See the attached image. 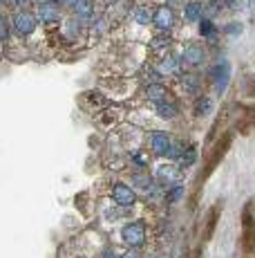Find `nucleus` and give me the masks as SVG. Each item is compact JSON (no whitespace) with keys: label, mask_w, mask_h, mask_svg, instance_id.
Segmentation results:
<instances>
[{"label":"nucleus","mask_w":255,"mask_h":258,"mask_svg":"<svg viewBox=\"0 0 255 258\" xmlns=\"http://www.w3.org/2000/svg\"><path fill=\"white\" fill-rule=\"evenodd\" d=\"M206 61V52L202 45H188L183 52V63L186 65H202Z\"/></svg>","instance_id":"9d476101"},{"label":"nucleus","mask_w":255,"mask_h":258,"mask_svg":"<svg viewBox=\"0 0 255 258\" xmlns=\"http://www.w3.org/2000/svg\"><path fill=\"white\" fill-rule=\"evenodd\" d=\"M123 258H141V254L135 252V249H130V252H125V254H123Z\"/></svg>","instance_id":"cd10ccee"},{"label":"nucleus","mask_w":255,"mask_h":258,"mask_svg":"<svg viewBox=\"0 0 255 258\" xmlns=\"http://www.w3.org/2000/svg\"><path fill=\"white\" fill-rule=\"evenodd\" d=\"M183 88H186V92L195 94L199 90V79L193 77V74H188V77H183Z\"/></svg>","instance_id":"aec40b11"},{"label":"nucleus","mask_w":255,"mask_h":258,"mask_svg":"<svg viewBox=\"0 0 255 258\" xmlns=\"http://www.w3.org/2000/svg\"><path fill=\"white\" fill-rule=\"evenodd\" d=\"M253 200H249L242 211V252H244V258H251L255 254V215H253Z\"/></svg>","instance_id":"f257e3e1"},{"label":"nucleus","mask_w":255,"mask_h":258,"mask_svg":"<svg viewBox=\"0 0 255 258\" xmlns=\"http://www.w3.org/2000/svg\"><path fill=\"white\" fill-rule=\"evenodd\" d=\"M7 36H9V25H7V18L0 14V43H5Z\"/></svg>","instance_id":"4be33fe9"},{"label":"nucleus","mask_w":255,"mask_h":258,"mask_svg":"<svg viewBox=\"0 0 255 258\" xmlns=\"http://www.w3.org/2000/svg\"><path fill=\"white\" fill-rule=\"evenodd\" d=\"M175 68H177V59H175V56H168V59L161 61V70H164V72H173Z\"/></svg>","instance_id":"5701e85b"},{"label":"nucleus","mask_w":255,"mask_h":258,"mask_svg":"<svg viewBox=\"0 0 255 258\" xmlns=\"http://www.w3.org/2000/svg\"><path fill=\"white\" fill-rule=\"evenodd\" d=\"M211 99L208 97H199L197 99V103H195V115H206L208 110H211Z\"/></svg>","instance_id":"412c9836"},{"label":"nucleus","mask_w":255,"mask_h":258,"mask_svg":"<svg viewBox=\"0 0 255 258\" xmlns=\"http://www.w3.org/2000/svg\"><path fill=\"white\" fill-rule=\"evenodd\" d=\"M121 238H123L125 245L130 247H139V245L146 243V227L141 222H130L121 229Z\"/></svg>","instance_id":"20e7f679"},{"label":"nucleus","mask_w":255,"mask_h":258,"mask_svg":"<svg viewBox=\"0 0 255 258\" xmlns=\"http://www.w3.org/2000/svg\"><path fill=\"white\" fill-rule=\"evenodd\" d=\"M11 5H16V7H27L29 0H11Z\"/></svg>","instance_id":"c85d7f7f"},{"label":"nucleus","mask_w":255,"mask_h":258,"mask_svg":"<svg viewBox=\"0 0 255 258\" xmlns=\"http://www.w3.org/2000/svg\"><path fill=\"white\" fill-rule=\"evenodd\" d=\"M56 2H61V0H43V5H56Z\"/></svg>","instance_id":"7c9ffc66"},{"label":"nucleus","mask_w":255,"mask_h":258,"mask_svg":"<svg viewBox=\"0 0 255 258\" xmlns=\"http://www.w3.org/2000/svg\"><path fill=\"white\" fill-rule=\"evenodd\" d=\"M182 186H179V184H175V189L173 191H170V195H168V202H175V200H179V195H182Z\"/></svg>","instance_id":"393cba45"},{"label":"nucleus","mask_w":255,"mask_h":258,"mask_svg":"<svg viewBox=\"0 0 255 258\" xmlns=\"http://www.w3.org/2000/svg\"><path fill=\"white\" fill-rule=\"evenodd\" d=\"M183 16H186L188 23L199 20V16H202V5H199V2H188V5L183 7Z\"/></svg>","instance_id":"dca6fc26"},{"label":"nucleus","mask_w":255,"mask_h":258,"mask_svg":"<svg viewBox=\"0 0 255 258\" xmlns=\"http://www.w3.org/2000/svg\"><path fill=\"white\" fill-rule=\"evenodd\" d=\"M146 97H148L150 101L161 103V101H166L168 92H166V88H164V86H159V83H150L148 88H146Z\"/></svg>","instance_id":"f8f14e48"},{"label":"nucleus","mask_w":255,"mask_h":258,"mask_svg":"<svg viewBox=\"0 0 255 258\" xmlns=\"http://www.w3.org/2000/svg\"><path fill=\"white\" fill-rule=\"evenodd\" d=\"M157 180L166 186H173L179 182V171L175 166H159L157 169Z\"/></svg>","instance_id":"9b49d317"},{"label":"nucleus","mask_w":255,"mask_h":258,"mask_svg":"<svg viewBox=\"0 0 255 258\" xmlns=\"http://www.w3.org/2000/svg\"><path fill=\"white\" fill-rule=\"evenodd\" d=\"M219 214H221V202H217V205L213 207L211 211H208L206 227H204V234H202V240H204V243H208V240L213 238V234H215V229H217V220H219Z\"/></svg>","instance_id":"1a4fd4ad"},{"label":"nucleus","mask_w":255,"mask_h":258,"mask_svg":"<svg viewBox=\"0 0 255 258\" xmlns=\"http://www.w3.org/2000/svg\"><path fill=\"white\" fill-rule=\"evenodd\" d=\"M152 23L157 25L159 30H170V27H175V14L170 7H157L152 14Z\"/></svg>","instance_id":"6e6552de"},{"label":"nucleus","mask_w":255,"mask_h":258,"mask_svg":"<svg viewBox=\"0 0 255 258\" xmlns=\"http://www.w3.org/2000/svg\"><path fill=\"white\" fill-rule=\"evenodd\" d=\"M135 20H137L139 25H148V23H150V7H146V5L137 7V11H135Z\"/></svg>","instance_id":"a211bd4d"},{"label":"nucleus","mask_w":255,"mask_h":258,"mask_svg":"<svg viewBox=\"0 0 255 258\" xmlns=\"http://www.w3.org/2000/svg\"><path fill=\"white\" fill-rule=\"evenodd\" d=\"M170 43H173V39H170L168 34H159L152 39V43H150V47H152V52H164V49L170 47Z\"/></svg>","instance_id":"f3484780"},{"label":"nucleus","mask_w":255,"mask_h":258,"mask_svg":"<svg viewBox=\"0 0 255 258\" xmlns=\"http://www.w3.org/2000/svg\"><path fill=\"white\" fill-rule=\"evenodd\" d=\"M208 77H211L215 90L221 94L228 86V79H231V65H228V61H219L217 65H213V68L208 70Z\"/></svg>","instance_id":"7ed1b4c3"},{"label":"nucleus","mask_w":255,"mask_h":258,"mask_svg":"<svg viewBox=\"0 0 255 258\" xmlns=\"http://www.w3.org/2000/svg\"><path fill=\"white\" fill-rule=\"evenodd\" d=\"M36 30V18L29 11H18L14 16V32L20 36H29Z\"/></svg>","instance_id":"39448f33"},{"label":"nucleus","mask_w":255,"mask_h":258,"mask_svg":"<svg viewBox=\"0 0 255 258\" xmlns=\"http://www.w3.org/2000/svg\"><path fill=\"white\" fill-rule=\"evenodd\" d=\"M150 144H152V151L157 155H170V151H173V139H170L168 132L157 130L150 137Z\"/></svg>","instance_id":"0eeeda50"},{"label":"nucleus","mask_w":255,"mask_h":258,"mask_svg":"<svg viewBox=\"0 0 255 258\" xmlns=\"http://www.w3.org/2000/svg\"><path fill=\"white\" fill-rule=\"evenodd\" d=\"M38 16L43 23H56V20L61 18V11L56 9V5H40Z\"/></svg>","instance_id":"ddd939ff"},{"label":"nucleus","mask_w":255,"mask_h":258,"mask_svg":"<svg viewBox=\"0 0 255 258\" xmlns=\"http://www.w3.org/2000/svg\"><path fill=\"white\" fill-rule=\"evenodd\" d=\"M177 112H179V108L175 103H168V101L157 103V115L161 119H173V117H177Z\"/></svg>","instance_id":"2eb2a0df"},{"label":"nucleus","mask_w":255,"mask_h":258,"mask_svg":"<svg viewBox=\"0 0 255 258\" xmlns=\"http://www.w3.org/2000/svg\"><path fill=\"white\" fill-rule=\"evenodd\" d=\"M132 184L141 191H152L154 189V180L150 175H146V173H135V175H132Z\"/></svg>","instance_id":"4468645a"},{"label":"nucleus","mask_w":255,"mask_h":258,"mask_svg":"<svg viewBox=\"0 0 255 258\" xmlns=\"http://www.w3.org/2000/svg\"><path fill=\"white\" fill-rule=\"evenodd\" d=\"M246 97L255 99V79H249V86H246Z\"/></svg>","instance_id":"a878e982"},{"label":"nucleus","mask_w":255,"mask_h":258,"mask_svg":"<svg viewBox=\"0 0 255 258\" xmlns=\"http://www.w3.org/2000/svg\"><path fill=\"white\" fill-rule=\"evenodd\" d=\"M231 144H233V132H231V130H226L224 135L219 137V139L215 141V146H213L211 155H208V160H206V166H204L202 175H199V182H204V180H208V177H211V173L217 169V164H219V162L224 160V155L228 153Z\"/></svg>","instance_id":"f03ea898"},{"label":"nucleus","mask_w":255,"mask_h":258,"mask_svg":"<svg viewBox=\"0 0 255 258\" xmlns=\"http://www.w3.org/2000/svg\"><path fill=\"white\" fill-rule=\"evenodd\" d=\"M112 198H114V202L121 207H132L137 202L135 191L128 184H123V182H116V184L112 186Z\"/></svg>","instance_id":"423d86ee"},{"label":"nucleus","mask_w":255,"mask_h":258,"mask_svg":"<svg viewBox=\"0 0 255 258\" xmlns=\"http://www.w3.org/2000/svg\"><path fill=\"white\" fill-rule=\"evenodd\" d=\"M228 34H237V32H242V25L240 23H231V27H226Z\"/></svg>","instance_id":"bb28decb"},{"label":"nucleus","mask_w":255,"mask_h":258,"mask_svg":"<svg viewBox=\"0 0 255 258\" xmlns=\"http://www.w3.org/2000/svg\"><path fill=\"white\" fill-rule=\"evenodd\" d=\"M199 32H202L204 36H213V34H215V27H213V23L206 18V20H202V27H199Z\"/></svg>","instance_id":"b1692460"},{"label":"nucleus","mask_w":255,"mask_h":258,"mask_svg":"<svg viewBox=\"0 0 255 258\" xmlns=\"http://www.w3.org/2000/svg\"><path fill=\"white\" fill-rule=\"evenodd\" d=\"M103 258H119V256H116V252H112V249H106V252H103Z\"/></svg>","instance_id":"c756f323"},{"label":"nucleus","mask_w":255,"mask_h":258,"mask_svg":"<svg viewBox=\"0 0 255 258\" xmlns=\"http://www.w3.org/2000/svg\"><path fill=\"white\" fill-rule=\"evenodd\" d=\"M92 0H78L76 5H74V11H76L78 16H92Z\"/></svg>","instance_id":"6ab92c4d"}]
</instances>
